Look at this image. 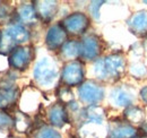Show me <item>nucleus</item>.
I'll list each match as a JSON object with an SVG mask.
<instances>
[{
    "label": "nucleus",
    "mask_w": 147,
    "mask_h": 138,
    "mask_svg": "<svg viewBox=\"0 0 147 138\" xmlns=\"http://www.w3.org/2000/svg\"><path fill=\"white\" fill-rule=\"evenodd\" d=\"M105 3V1H91L88 6V12L95 20L100 19V8Z\"/></svg>",
    "instance_id": "nucleus-25"
},
{
    "label": "nucleus",
    "mask_w": 147,
    "mask_h": 138,
    "mask_svg": "<svg viewBox=\"0 0 147 138\" xmlns=\"http://www.w3.org/2000/svg\"><path fill=\"white\" fill-rule=\"evenodd\" d=\"M123 118L131 126H140L145 121V111L144 109L137 105H130L123 110Z\"/></svg>",
    "instance_id": "nucleus-18"
},
{
    "label": "nucleus",
    "mask_w": 147,
    "mask_h": 138,
    "mask_svg": "<svg viewBox=\"0 0 147 138\" xmlns=\"http://www.w3.org/2000/svg\"><path fill=\"white\" fill-rule=\"evenodd\" d=\"M20 95L22 93L18 86L11 87V88L0 87V110L7 111L14 108L19 102Z\"/></svg>",
    "instance_id": "nucleus-16"
},
{
    "label": "nucleus",
    "mask_w": 147,
    "mask_h": 138,
    "mask_svg": "<svg viewBox=\"0 0 147 138\" xmlns=\"http://www.w3.org/2000/svg\"><path fill=\"white\" fill-rule=\"evenodd\" d=\"M139 96H140L142 101L147 105V86H144L142 89H140V92H139Z\"/></svg>",
    "instance_id": "nucleus-26"
},
{
    "label": "nucleus",
    "mask_w": 147,
    "mask_h": 138,
    "mask_svg": "<svg viewBox=\"0 0 147 138\" xmlns=\"http://www.w3.org/2000/svg\"><path fill=\"white\" fill-rule=\"evenodd\" d=\"M137 134V129L127 121L111 120L107 127L105 138H134Z\"/></svg>",
    "instance_id": "nucleus-13"
},
{
    "label": "nucleus",
    "mask_w": 147,
    "mask_h": 138,
    "mask_svg": "<svg viewBox=\"0 0 147 138\" xmlns=\"http://www.w3.org/2000/svg\"><path fill=\"white\" fill-rule=\"evenodd\" d=\"M38 22L49 24L58 14L59 2L55 0H35L32 1Z\"/></svg>",
    "instance_id": "nucleus-11"
},
{
    "label": "nucleus",
    "mask_w": 147,
    "mask_h": 138,
    "mask_svg": "<svg viewBox=\"0 0 147 138\" xmlns=\"http://www.w3.org/2000/svg\"><path fill=\"white\" fill-rule=\"evenodd\" d=\"M61 26L65 28L68 36H80L86 33L91 25V19L88 15L83 12H74L67 15L60 22Z\"/></svg>",
    "instance_id": "nucleus-6"
},
{
    "label": "nucleus",
    "mask_w": 147,
    "mask_h": 138,
    "mask_svg": "<svg viewBox=\"0 0 147 138\" xmlns=\"http://www.w3.org/2000/svg\"><path fill=\"white\" fill-rule=\"evenodd\" d=\"M14 129V119L7 111L0 110V131H9Z\"/></svg>",
    "instance_id": "nucleus-23"
},
{
    "label": "nucleus",
    "mask_w": 147,
    "mask_h": 138,
    "mask_svg": "<svg viewBox=\"0 0 147 138\" xmlns=\"http://www.w3.org/2000/svg\"><path fill=\"white\" fill-rule=\"evenodd\" d=\"M77 94L80 103L85 104V106L96 105L104 100L105 88L103 84L98 83L95 79H87L78 86Z\"/></svg>",
    "instance_id": "nucleus-3"
},
{
    "label": "nucleus",
    "mask_w": 147,
    "mask_h": 138,
    "mask_svg": "<svg viewBox=\"0 0 147 138\" xmlns=\"http://www.w3.org/2000/svg\"><path fill=\"white\" fill-rule=\"evenodd\" d=\"M85 80V67L84 62L74 60L66 62L60 70V82L61 85L67 87H77Z\"/></svg>",
    "instance_id": "nucleus-4"
},
{
    "label": "nucleus",
    "mask_w": 147,
    "mask_h": 138,
    "mask_svg": "<svg viewBox=\"0 0 147 138\" xmlns=\"http://www.w3.org/2000/svg\"><path fill=\"white\" fill-rule=\"evenodd\" d=\"M77 120L79 122V127L82 124H85V123L104 124V122L107 120L105 110L100 104L87 105V106L80 109V111L77 116Z\"/></svg>",
    "instance_id": "nucleus-8"
},
{
    "label": "nucleus",
    "mask_w": 147,
    "mask_h": 138,
    "mask_svg": "<svg viewBox=\"0 0 147 138\" xmlns=\"http://www.w3.org/2000/svg\"><path fill=\"white\" fill-rule=\"evenodd\" d=\"M35 59V49L32 44H25L17 47L8 55V66L15 71H25L30 68L31 64Z\"/></svg>",
    "instance_id": "nucleus-5"
},
{
    "label": "nucleus",
    "mask_w": 147,
    "mask_h": 138,
    "mask_svg": "<svg viewBox=\"0 0 147 138\" xmlns=\"http://www.w3.org/2000/svg\"><path fill=\"white\" fill-rule=\"evenodd\" d=\"M47 119L49 124L55 129L62 128L69 122V114L66 105L60 102L52 103L47 109Z\"/></svg>",
    "instance_id": "nucleus-14"
},
{
    "label": "nucleus",
    "mask_w": 147,
    "mask_h": 138,
    "mask_svg": "<svg viewBox=\"0 0 147 138\" xmlns=\"http://www.w3.org/2000/svg\"><path fill=\"white\" fill-rule=\"evenodd\" d=\"M129 72L132 77L137 78V79H143V78H146L147 77V68L146 66L142 62H136V64H132L130 67H129Z\"/></svg>",
    "instance_id": "nucleus-24"
},
{
    "label": "nucleus",
    "mask_w": 147,
    "mask_h": 138,
    "mask_svg": "<svg viewBox=\"0 0 147 138\" xmlns=\"http://www.w3.org/2000/svg\"><path fill=\"white\" fill-rule=\"evenodd\" d=\"M80 43V54L79 60L80 61H95L97 58L101 57V53L103 51V41L102 39L96 34L84 35Z\"/></svg>",
    "instance_id": "nucleus-7"
},
{
    "label": "nucleus",
    "mask_w": 147,
    "mask_h": 138,
    "mask_svg": "<svg viewBox=\"0 0 147 138\" xmlns=\"http://www.w3.org/2000/svg\"><path fill=\"white\" fill-rule=\"evenodd\" d=\"M144 3H146V5H147V0H145V1H144Z\"/></svg>",
    "instance_id": "nucleus-31"
},
{
    "label": "nucleus",
    "mask_w": 147,
    "mask_h": 138,
    "mask_svg": "<svg viewBox=\"0 0 147 138\" xmlns=\"http://www.w3.org/2000/svg\"><path fill=\"white\" fill-rule=\"evenodd\" d=\"M19 72L13 69H8L6 71L0 72V87L2 88H11L17 86L16 80L18 78Z\"/></svg>",
    "instance_id": "nucleus-20"
},
{
    "label": "nucleus",
    "mask_w": 147,
    "mask_h": 138,
    "mask_svg": "<svg viewBox=\"0 0 147 138\" xmlns=\"http://www.w3.org/2000/svg\"><path fill=\"white\" fill-rule=\"evenodd\" d=\"M127 60L123 53L114 52L97 58L93 64V75L98 83L114 84L126 72Z\"/></svg>",
    "instance_id": "nucleus-1"
},
{
    "label": "nucleus",
    "mask_w": 147,
    "mask_h": 138,
    "mask_svg": "<svg viewBox=\"0 0 147 138\" xmlns=\"http://www.w3.org/2000/svg\"><path fill=\"white\" fill-rule=\"evenodd\" d=\"M8 138H23V137H19V136H11V137H8Z\"/></svg>",
    "instance_id": "nucleus-30"
},
{
    "label": "nucleus",
    "mask_w": 147,
    "mask_h": 138,
    "mask_svg": "<svg viewBox=\"0 0 147 138\" xmlns=\"http://www.w3.org/2000/svg\"><path fill=\"white\" fill-rule=\"evenodd\" d=\"M129 31L138 37L147 36V10H139L132 14L127 20Z\"/></svg>",
    "instance_id": "nucleus-15"
},
{
    "label": "nucleus",
    "mask_w": 147,
    "mask_h": 138,
    "mask_svg": "<svg viewBox=\"0 0 147 138\" xmlns=\"http://www.w3.org/2000/svg\"><path fill=\"white\" fill-rule=\"evenodd\" d=\"M139 130L142 131V134H140V135L147 136V121H144V122L139 126Z\"/></svg>",
    "instance_id": "nucleus-27"
},
{
    "label": "nucleus",
    "mask_w": 147,
    "mask_h": 138,
    "mask_svg": "<svg viewBox=\"0 0 147 138\" xmlns=\"http://www.w3.org/2000/svg\"><path fill=\"white\" fill-rule=\"evenodd\" d=\"M134 138H147V136H144V135H138V134H137Z\"/></svg>",
    "instance_id": "nucleus-28"
},
{
    "label": "nucleus",
    "mask_w": 147,
    "mask_h": 138,
    "mask_svg": "<svg viewBox=\"0 0 147 138\" xmlns=\"http://www.w3.org/2000/svg\"><path fill=\"white\" fill-rule=\"evenodd\" d=\"M60 60L66 62L78 60L80 54V43L78 40H68L60 49H59Z\"/></svg>",
    "instance_id": "nucleus-17"
},
{
    "label": "nucleus",
    "mask_w": 147,
    "mask_h": 138,
    "mask_svg": "<svg viewBox=\"0 0 147 138\" xmlns=\"http://www.w3.org/2000/svg\"><path fill=\"white\" fill-rule=\"evenodd\" d=\"M11 116L14 119V130H16V133H19V134L27 133L32 126L31 117L27 113L20 111L19 109H15L14 114Z\"/></svg>",
    "instance_id": "nucleus-19"
},
{
    "label": "nucleus",
    "mask_w": 147,
    "mask_h": 138,
    "mask_svg": "<svg viewBox=\"0 0 147 138\" xmlns=\"http://www.w3.org/2000/svg\"><path fill=\"white\" fill-rule=\"evenodd\" d=\"M33 82L43 91L58 86L60 82V67L53 57L44 55L37 60L33 68Z\"/></svg>",
    "instance_id": "nucleus-2"
},
{
    "label": "nucleus",
    "mask_w": 147,
    "mask_h": 138,
    "mask_svg": "<svg viewBox=\"0 0 147 138\" xmlns=\"http://www.w3.org/2000/svg\"><path fill=\"white\" fill-rule=\"evenodd\" d=\"M33 138H62V135L58 129L50 124H42L34 133Z\"/></svg>",
    "instance_id": "nucleus-21"
},
{
    "label": "nucleus",
    "mask_w": 147,
    "mask_h": 138,
    "mask_svg": "<svg viewBox=\"0 0 147 138\" xmlns=\"http://www.w3.org/2000/svg\"><path fill=\"white\" fill-rule=\"evenodd\" d=\"M109 101L113 106L125 110L130 105H134L135 94L131 91V88L127 85L115 86L111 89L109 94Z\"/></svg>",
    "instance_id": "nucleus-9"
},
{
    "label": "nucleus",
    "mask_w": 147,
    "mask_h": 138,
    "mask_svg": "<svg viewBox=\"0 0 147 138\" xmlns=\"http://www.w3.org/2000/svg\"><path fill=\"white\" fill-rule=\"evenodd\" d=\"M14 22L22 24L25 27L34 26L38 23L32 2H20L18 6L14 8Z\"/></svg>",
    "instance_id": "nucleus-12"
},
{
    "label": "nucleus",
    "mask_w": 147,
    "mask_h": 138,
    "mask_svg": "<svg viewBox=\"0 0 147 138\" xmlns=\"http://www.w3.org/2000/svg\"><path fill=\"white\" fill-rule=\"evenodd\" d=\"M145 49H146L147 51V36H146V41H145Z\"/></svg>",
    "instance_id": "nucleus-29"
},
{
    "label": "nucleus",
    "mask_w": 147,
    "mask_h": 138,
    "mask_svg": "<svg viewBox=\"0 0 147 138\" xmlns=\"http://www.w3.org/2000/svg\"><path fill=\"white\" fill-rule=\"evenodd\" d=\"M68 41V34L60 23L51 25L45 34V47L49 51H59V49Z\"/></svg>",
    "instance_id": "nucleus-10"
},
{
    "label": "nucleus",
    "mask_w": 147,
    "mask_h": 138,
    "mask_svg": "<svg viewBox=\"0 0 147 138\" xmlns=\"http://www.w3.org/2000/svg\"><path fill=\"white\" fill-rule=\"evenodd\" d=\"M57 96L59 99L58 102L62 103L63 105H68L69 103H71L75 101V96H74V93L71 91L70 87H67V86H61L58 87L57 89Z\"/></svg>",
    "instance_id": "nucleus-22"
}]
</instances>
